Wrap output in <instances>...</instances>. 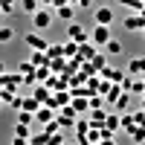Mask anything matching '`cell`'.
I'll use <instances>...</instances> for the list:
<instances>
[{
	"mask_svg": "<svg viewBox=\"0 0 145 145\" xmlns=\"http://www.w3.org/2000/svg\"><path fill=\"white\" fill-rule=\"evenodd\" d=\"M78 113H76V107H72V105H64L61 107V110H58V125H61V128H76V122H78V119H76Z\"/></svg>",
	"mask_w": 145,
	"mask_h": 145,
	"instance_id": "obj_1",
	"label": "cell"
},
{
	"mask_svg": "<svg viewBox=\"0 0 145 145\" xmlns=\"http://www.w3.org/2000/svg\"><path fill=\"white\" fill-rule=\"evenodd\" d=\"M32 26H35V29H50V26H52V12L46 9V6H41V9L32 15Z\"/></svg>",
	"mask_w": 145,
	"mask_h": 145,
	"instance_id": "obj_2",
	"label": "cell"
},
{
	"mask_svg": "<svg viewBox=\"0 0 145 145\" xmlns=\"http://www.w3.org/2000/svg\"><path fill=\"white\" fill-rule=\"evenodd\" d=\"M67 38L70 41H76V44H84V41H90V35H87V29L81 26V23H67Z\"/></svg>",
	"mask_w": 145,
	"mask_h": 145,
	"instance_id": "obj_3",
	"label": "cell"
},
{
	"mask_svg": "<svg viewBox=\"0 0 145 145\" xmlns=\"http://www.w3.org/2000/svg\"><path fill=\"white\" fill-rule=\"evenodd\" d=\"M90 41H93L96 46H105L107 41H110V26H102V23H96L93 32H90Z\"/></svg>",
	"mask_w": 145,
	"mask_h": 145,
	"instance_id": "obj_4",
	"label": "cell"
},
{
	"mask_svg": "<svg viewBox=\"0 0 145 145\" xmlns=\"http://www.w3.org/2000/svg\"><path fill=\"white\" fill-rule=\"evenodd\" d=\"M23 41H26V46H29V50H41V52H46V50H50L46 38H44V35H38V32H29Z\"/></svg>",
	"mask_w": 145,
	"mask_h": 145,
	"instance_id": "obj_5",
	"label": "cell"
},
{
	"mask_svg": "<svg viewBox=\"0 0 145 145\" xmlns=\"http://www.w3.org/2000/svg\"><path fill=\"white\" fill-rule=\"evenodd\" d=\"M20 81H23L20 72H3V76H0V87H9V90H15V93H18Z\"/></svg>",
	"mask_w": 145,
	"mask_h": 145,
	"instance_id": "obj_6",
	"label": "cell"
},
{
	"mask_svg": "<svg viewBox=\"0 0 145 145\" xmlns=\"http://www.w3.org/2000/svg\"><path fill=\"white\" fill-rule=\"evenodd\" d=\"M35 70H38V67H35L32 61H20V67H18V72L23 76L26 84H35V81H38V78H35Z\"/></svg>",
	"mask_w": 145,
	"mask_h": 145,
	"instance_id": "obj_7",
	"label": "cell"
},
{
	"mask_svg": "<svg viewBox=\"0 0 145 145\" xmlns=\"http://www.w3.org/2000/svg\"><path fill=\"white\" fill-rule=\"evenodd\" d=\"M93 18H96V23H102V26H110V23H113V9L110 6H99Z\"/></svg>",
	"mask_w": 145,
	"mask_h": 145,
	"instance_id": "obj_8",
	"label": "cell"
},
{
	"mask_svg": "<svg viewBox=\"0 0 145 145\" xmlns=\"http://www.w3.org/2000/svg\"><path fill=\"white\" fill-rule=\"evenodd\" d=\"M125 29L128 32H139V29L145 32V18L142 15H128L125 18Z\"/></svg>",
	"mask_w": 145,
	"mask_h": 145,
	"instance_id": "obj_9",
	"label": "cell"
},
{
	"mask_svg": "<svg viewBox=\"0 0 145 145\" xmlns=\"http://www.w3.org/2000/svg\"><path fill=\"white\" fill-rule=\"evenodd\" d=\"M99 76H102L105 81H113V84H119V81L125 78V72H122V70H113V67H102V70H99Z\"/></svg>",
	"mask_w": 145,
	"mask_h": 145,
	"instance_id": "obj_10",
	"label": "cell"
},
{
	"mask_svg": "<svg viewBox=\"0 0 145 145\" xmlns=\"http://www.w3.org/2000/svg\"><path fill=\"white\" fill-rule=\"evenodd\" d=\"M55 18H61V20L72 23V20H76V6H72V3H64V6H58V9H55Z\"/></svg>",
	"mask_w": 145,
	"mask_h": 145,
	"instance_id": "obj_11",
	"label": "cell"
},
{
	"mask_svg": "<svg viewBox=\"0 0 145 145\" xmlns=\"http://www.w3.org/2000/svg\"><path fill=\"white\" fill-rule=\"evenodd\" d=\"M52 119H55V110H52L50 105H41V107H38V113H35V122L46 125V122H52Z\"/></svg>",
	"mask_w": 145,
	"mask_h": 145,
	"instance_id": "obj_12",
	"label": "cell"
},
{
	"mask_svg": "<svg viewBox=\"0 0 145 145\" xmlns=\"http://www.w3.org/2000/svg\"><path fill=\"white\" fill-rule=\"evenodd\" d=\"M93 55H96V44H93V41L78 44V55H76V58H81V61H90Z\"/></svg>",
	"mask_w": 145,
	"mask_h": 145,
	"instance_id": "obj_13",
	"label": "cell"
},
{
	"mask_svg": "<svg viewBox=\"0 0 145 145\" xmlns=\"http://www.w3.org/2000/svg\"><path fill=\"white\" fill-rule=\"evenodd\" d=\"M102 128H107L110 134H116V131L122 128V116H119V113H107V119H105V125H102Z\"/></svg>",
	"mask_w": 145,
	"mask_h": 145,
	"instance_id": "obj_14",
	"label": "cell"
},
{
	"mask_svg": "<svg viewBox=\"0 0 145 145\" xmlns=\"http://www.w3.org/2000/svg\"><path fill=\"white\" fill-rule=\"evenodd\" d=\"M105 119H107V110H102V107H90V125L102 128V125H105Z\"/></svg>",
	"mask_w": 145,
	"mask_h": 145,
	"instance_id": "obj_15",
	"label": "cell"
},
{
	"mask_svg": "<svg viewBox=\"0 0 145 145\" xmlns=\"http://www.w3.org/2000/svg\"><path fill=\"white\" fill-rule=\"evenodd\" d=\"M128 72L131 76H145V58H131L128 61Z\"/></svg>",
	"mask_w": 145,
	"mask_h": 145,
	"instance_id": "obj_16",
	"label": "cell"
},
{
	"mask_svg": "<svg viewBox=\"0 0 145 145\" xmlns=\"http://www.w3.org/2000/svg\"><path fill=\"white\" fill-rule=\"evenodd\" d=\"M72 107H76V113H84V110H90V96H72Z\"/></svg>",
	"mask_w": 145,
	"mask_h": 145,
	"instance_id": "obj_17",
	"label": "cell"
},
{
	"mask_svg": "<svg viewBox=\"0 0 145 145\" xmlns=\"http://www.w3.org/2000/svg\"><path fill=\"white\" fill-rule=\"evenodd\" d=\"M29 61H32L35 67H50V61H52V58L46 55V52H41V50H32V58H29Z\"/></svg>",
	"mask_w": 145,
	"mask_h": 145,
	"instance_id": "obj_18",
	"label": "cell"
},
{
	"mask_svg": "<svg viewBox=\"0 0 145 145\" xmlns=\"http://www.w3.org/2000/svg\"><path fill=\"white\" fill-rule=\"evenodd\" d=\"M32 96H35V99H38L41 105H50V99H52V90H50V87H44V84H38Z\"/></svg>",
	"mask_w": 145,
	"mask_h": 145,
	"instance_id": "obj_19",
	"label": "cell"
},
{
	"mask_svg": "<svg viewBox=\"0 0 145 145\" xmlns=\"http://www.w3.org/2000/svg\"><path fill=\"white\" fill-rule=\"evenodd\" d=\"M122 93H125V90H122V84H110V90H107L105 102H107V105H116V99H119Z\"/></svg>",
	"mask_w": 145,
	"mask_h": 145,
	"instance_id": "obj_20",
	"label": "cell"
},
{
	"mask_svg": "<svg viewBox=\"0 0 145 145\" xmlns=\"http://www.w3.org/2000/svg\"><path fill=\"white\" fill-rule=\"evenodd\" d=\"M38 107H41V102L35 99V96H26V99L20 102V110H29V113H38Z\"/></svg>",
	"mask_w": 145,
	"mask_h": 145,
	"instance_id": "obj_21",
	"label": "cell"
},
{
	"mask_svg": "<svg viewBox=\"0 0 145 145\" xmlns=\"http://www.w3.org/2000/svg\"><path fill=\"white\" fill-rule=\"evenodd\" d=\"M38 9H41V0H20V12H26V15H35Z\"/></svg>",
	"mask_w": 145,
	"mask_h": 145,
	"instance_id": "obj_22",
	"label": "cell"
},
{
	"mask_svg": "<svg viewBox=\"0 0 145 145\" xmlns=\"http://www.w3.org/2000/svg\"><path fill=\"white\" fill-rule=\"evenodd\" d=\"M105 52H107V55H119V52H122V44H119L116 38H110V41L105 44Z\"/></svg>",
	"mask_w": 145,
	"mask_h": 145,
	"instance_id": "obj_23",
	"label": "cell"
},
{
	"mask_svg": "<svg viewBox=\"0 0 145 145\" xmlns=\"http://www.w3.org/2000/svg\"><path fill=\"white\" fill-rule=\"evenodd\" d=\"M134 128H137V119H134V113H122V131H128V134H131Z\"/></svg>",
	"mask_w": 145,
	"mask_h": 145,
	"instance_id": "obj_24",
	"label": "cell"
},
{
	"mask_svg": "<svg viewBox=\"0 0 145 145\" xmlns=\"http://www.w3.org/2000/svg\"><path fill=\"white\" fill-rule=\"evenodd\" d=\"M128 137H131V139H134L137 145H145V128H139V125H137V128H134V131H131V134H128Z\"/></svg>",
	"mask_w": 145,
	"mask_h": 145,
	"instance_id": "obj_25",
	"label": "cell"
},
{
	"mask_svg": "<svg viewBox=\"0 0 145 145\" xmlns=\"http://www.w3.org/2000/svg\"><path fill=\"white\" fill-rule=\"evenodd\" d=\"M90 64H93V70H96V72H99V70H102V67H107V58H105V55H102V52H96V55H93V58H90Z\"/></svg>",
	"mask_w": 145,
	"mask_h": 145,
	"instance_id": "obj_26",
	"label": "cell"
},
{
	"mask_svg": "<svg viewBox=\"0 0 145 145\" xmlns=\"http://www.w3.org/2000/svg\"><path fill=\"white\" fill-rule=\"evenodd\" d=\"M12 38H15V29L12 26H0V44H9Z\"/></svg>",
	"mask_w": 145,
	"mask_h": 145,
	"instance_id": "obj_27",
	"label": "cell"
},
{
	"mask_svg": "<svg viewBox=\"0 0 145 145\" xmlns=\"http://www.w3.org/2000/svg\"><path fill=\"white\" fill-rule=\"evenodd\" d=\"M46 55H50V58H61V55H64V44H50Z\"/></svg>",
	"mask_w": 145,
	"mask_h": 145,
	"instance_id": "obj_28",
	"label": "cell"
},
{
	"mask_svg": "<svg viewBox=\"0 0 145 145\" xmlns=\"http://www.w3.org/2000/svg\"><path fill=\"white\" fill-rule=\"evenodd\" d=\"M64 55H67V58H76V55H78V44H76V41H67V44H64Z\"/></svg>",
	"mask_w": 145,
	"mask_h": 145,
	"instance_id": "obj_29",
	"label": "cell"
},
{
	"mask_svg": "<svg viewBox=\"0 0 145 145\" xmlns=\"http://www.w3.org/2000/svg\"><path fill=\"white\" fill-rule=\"evenodd\" d=\"M18 122H20V125H32V122H35V113H29V110H18Z\"/></svg>",
	"mask_w": 145,
	"mask_h": 145,
	"instance_id": "obj_30",
	"label": "cell"
},
{
	"mask_svg": "<svg viewBox=\"0 0 145 145\" xmlns=\"http://www.w3.org/2000/svg\"><path fill=\"white\" fill-rule=\"evenodd\" d=\"M15 137H23V139H29V137H32L29 125H20V122H15Z\"/></svg>",
	"mask_w": 145,
	"mask_h": 145,
	"instance_id": "obj_31",
	"label": "cell"
},
{
	"mask_svg": "<svg viewBox=\"0 0 145 145\" xmlns=\"http://www.w3.org/2000/svg\"><path fill=\"white\" fill-rule=\"evenodd\" d=\"M128 105H131V93L125 90V93H122V96H119V99H116V110H125Z\"/></svg>",
	"mask_w": 145,
	"mask_h": 145,
	"instance_id": "obj_32",
	"label": "cell"
},
{
	"mask_svg": "<svg viewBox=\"0 0 145 145\" xmlns=\"http://www.w3.org/2000/svg\"><path fill=\"white\" fill-rule=\"evenodd\" d=\"M87 131H90V122L78 119V122H76V134H78V137H87Z\"/></svg>",
	"mask_w": 145,
	"mask_h": 145,
	"instance_id": "obj_33",
	"label": "cell"
},
{
	"mask_svg": "<svg viewBox=\"0 0 145 145\" xmlns=\"http://www.w3.org/2000/svg\"><path fill=\"white\" fill-rule=\"evenodd\" d=\"M15 3H18V0H0V9H3V15H12V12H15Z\"/></svg>",
	"mask_w": 145,
	"mask_h": 145,
	"instance_id": "obj_34",
	"label": "cell"
},
{
	"mask_svg": "<svg viewBox=\"0 0 145 145\" xmlns=\"http://www.w3.org/2000/svg\"><path fill=\"white\" fill-rule=\"evenodd\" d=\"M35 78H38V81H46V78H50V67H38V70H35Z\"/></svg>",
	"mask_w": 145,
	"mask_h": 145,
	"instance_id": "obj_35",
	"label": "cell"
},
{
	"mask_svg": "<svg viewBox=\"0 0 145 145\" xmlns=\"http://www.w3.org/2000/svg\"><path fill=\"white\" fill-rule=\"evenodd\" d=\"M131 93H145V78H134V87Z\"/></svg>",
	"mask_w": 145,
	"mask_h": 145,
	"instance_id": "obj_36",
	"label": "cell"
},
{
	"mask_svg": "<svg viewBox=\"0 0 145 145\" xmlns=\"http://www.w3.org/2000/svg\"><path fill=\"white\" fill-rule=\"evenodd\" d=\"M134 119H137V125H139V128H145V107L134 113Z\"/></svg>",
	"mask_w": 145,
	"mask_h": 145,
	"instance_id": "obj_37",
	"label": "cell"
},
{
	"mask_svg": "<svg viewBox=\"0 0 145 145\" xmlns=\"http://www.w3.org/2000/svg\"><path fill=\"white\" fill-rule=\"evenodd\" d=\"M119 3H125V6H131V9H142V0H119Z\"/></svg>",
	"mask_w": 145,
	"mask_h": 145,
	"instance_id": "obj_38",
	"label": "cell"
},
{
	"mask_svg": "<svg viewBox=\"0 0 145 145\" xmlns=\"http://www.w3.org/2000/svg\"><path fill=\"white\" fill-rule=\"evenodd\" d=\"M72 6H81V9H90L93 6V0H70Z\"/></svg>",
	"mask_w": 145,
	"mask_h": 145,
	"instance_id": "obj_39",
	"label": "cell"
},
{
	"mask_svg": "<svg viewBox=\"0 0 145 145\" xmlns=\"http://www.w3.org/2000/svg\"><path fill=\"white\" fill-rule=\"evenodd\" d=\"M12 145H29V139H23V137H15V139H12Z\"/></svg>",
	"mask_w": 145,
	"mask_h": 145,
	"instance_id": "obj_40",
	"label": "cell"
},
{
	"mask_svg": "<svg viewBox=\"0 0 145 145\" xmlns=\"http://www.w3.org/2000/svg\"><path fill=\"white\" fill-rule=\"evenodd\" d=\"M64 3H70V0H52V9H58V6H64Z\"/></svg>",
	"mask_w": 145,
	"mask_h": 145,
	"instance_id": "obj_41",
	"label": "cell"
},
{
	"mask_svg": "<svg viewBox=\"0 0 145 145\" xmlns=\"http://www.w3.org/2000/svg\"><path fill=\"white\" fill-rule=\"evenodd\" d=\"M99 145H116V142H113V137H110V139H102Z\"/></svg>",
	"mask_w": 145,
	"mask_h": 145,
	"instance_id": "obj_42",
	"label": "cell"
},
{
	"mask_svg": "<svg viewBox=\"0 0 145 145\" xmlns=\"http://www.w3.org/2000/svg\"><path fill=\"white\" fill-rule=\"evenodd\" d=\"M41 6H46V9H50V6H52V0H41Z\"/></svg>",
	"mask_w": 145,
	"mask_h": 145,
	"instance_id": "obj_43",
	"label": "cell"
},
{
	"mask_svg": "<svg viewBox=\"0 0 145 145\" xmlns=\"http://www.w3.org/2000/svg\"><path fill=\"white\" fill-rule=\"evenodd\" d=\"M3 72H6V64H3V61H0V76H3Z\"/></svg>",
	"mask_w": 145,
	"mask_h": 145,
	"instance_id": "obj_44",
	"label": "cell"
},
{
	"mask_svg": "<svg viewBox=\"0 0 145 145\" xmlns=\"http://www.w3.org/2000/svg\"><path fill=\"white\" fill-rule=\"evenodd\" d=\"M139 15H142V18H145V6H142V9H139Z\"/></svg>",
	"mask_w": 145,
	"mask_h": 145,
	"instance_id": "obj_45",
	"label": "cell"
},
{
	"mask_svg": "<svg viewBox=\"0 0 145 145\" xmlns=\"http://www.w3.org/2000/svg\"><path fill=\"white\" fill-rule=\"evenodd\" d=\"M142 107H145V93H142Z\"/></svg>",
	"mask_w": 145,
	"mask_h": 145,
	"instance_id": "obj_46",
	"label": "cell"
},
{
	"mask_svg": "<svg viewBox=\"0 0 145 145\" xmlns=\"http://www.w3.org/2000/svg\"><path fill=\"white\" fill-rule=\"evenodd\" d=\"M0 15H3V9H0Z\"/></svg>",
	"mask_w": 145,
	"mask_h": 145,
	"instance_id": "obj_47",
	"label": "cell"
},
{
	"mask_svg": "<svg viewBox=\"0 0 145 145\" xmlns=\"http://www.w3.org/2000/svg\"><path fill=\"white\" fill-rule=\"evenodd\" d=\"M0 105H3V99H0Z\"/></svg>",
	"mask_w": 145,
	"mask_h": 145,
	"instance_id": "obj_48",
	"label": "cell"
}]
</instances>
